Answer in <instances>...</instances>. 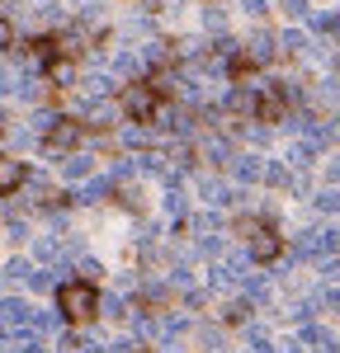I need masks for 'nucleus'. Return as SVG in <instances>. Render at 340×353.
<instances>
[{"label":"nucleus","mask_w":340,"mask_h":353,"mask_svg":"<svg viewBox=\"0 0 340 353\" xmlns=\"http://www.w3.org/2000/svg\"><path fill=\"white\" fill-rule=\"evenodd\" d=\"M203 203H208V208H223V203H232V193H227V184H218V179H208V184H203Z\"/></svg>","instance_id":"nucleus-12"},{"label":"nucleus","mask_w":340,"mask_h":353,"mask_svg":"<svg viewBox=\"0 0 340 353\" xmlns=\"http://www.w3.org/2000/svg\"><path fill=\"white\" fill-rule=\"evenodd\" d=\"M113 71H118V76H142V61L133 52H123L118 61H113Z\"/></svg>","instance_id":"nucleus-23"},{"label":"nucleus","mask_w":340,"mask_h":353,"mask_svg":"<svg viewBox=\"0 0 340 353\" xmlns=\"http://www.w3.org/2000/svg\"><path fill=\"white\" fill-rule=\"evenodd\" d=\"M76 141H81V128H76V123H66V118H62V123H57L53 132H48V141H43V146H48V151H71V146H76Z\"/></svg>","instance_id":"nucleus-5"},{"label":"nucleus","mask_w":340,"mask_h":353,"mask_svg":"<svg viewBox=\"0 0 340 353\" xmlns=\"http://www.w3.org/2000/svg\"><path fill=\"white\" fill-rule=\"evenodd\" d=\"M312 203H317V212H336L340 217V189H321Z\"/></svg>","instance_id":"nucleus-16"},{"label":"nucleus","mask_w":340,"mask_h":353,"mask_svg":"<svg viewBox=\"0 0 340 353\" xmlns=\"http://www.w3.org/2000/svg\"><path fill=\"white\" fill-rule=\"evenodd\" d=\"M15 5H19V0H5V10H15Z\"/></svg>","instance_id":"nucleus-46"},{"label":"nucleus","mask_w":340,"mask_h":353,"mask_svg":"<svg viewBox=\"0 0 340 353\" xmlns=\"http://www.w3.org/2000/svg\"><path fill=\"white\" fill-rule=\"evenodd\" d=\"M33 353H48V349H33Z\"/></svg>","instance_id":"nucleus-47"},{"label":"nucleus","mask_w":340,"mask_h":353,"mask_svg":"<svg viewBox=\"0 0 340 353\" xmlns=\"http://www.w3.org/2000/svg\"><path fill=\"white\" fill-rule=\"evenodd\" d=\"M24 273H38V269H28V264H19V259H15V264L5 269V278H24Z\"/></svg>","instance_id":"nucleus-39"},{"label":"nucleus","mask_w":340,"mask_h":353,"mask_svg":"<svg viewBox=\"0 0 340 353\" xmlns=\"http://www.w3.org/2000/svg\"><path fill=\"white\" fill-rule=\"evenodd\" d=\"M203 24H208V28H223V10H218V5H208V10H203Z\"/></svg>","instance_id":"nucleus-32"},{"label":"nucleus","mask_w":340,"mask_h":353,"mask_svg":"<svg viewBox=\"0 0 340 353\" xmlns=\"http://www.w3.org/2000/svg\"><path fill=\"white\" fill-rule=\"evenodd\" d=\"M246 264H251V250H232L227 259H218V264L208 269V283H213V288H227V283H236V278L246 273Z\"/></svg>","instance_id":"nucleus-4"},{"label":"nucleus","mask_w":340,"mask_h":353,"mask_svg":"<svg viewBox=\"0 0 340 353\" xmlns=\"http://www.w3.org/2000/svg\"><path fill=\"white\" fill-rule=\"evenodd\" d=\"M317 269H321V278H331V283H336V278H340V259H336V254H331V259H321Z\"/></svg>","instance_id":"nucleus-31"},{"label":"nucleus","mask_w":340,"mask_h":353,"mask_svg":"<svg viewBox=\"0 0 340 353\" xmlns=\"http://www.w3.org/2000/svg\"><path fill=\"white\" fill-rule=\"evenodd\" d=\"M71 76H76V71H71V61H62V57L48 66V81H57V85H71Z\"/></svg>","instance_id":"nucleus-21"},{"label":"nucleus","mask_w":340,"mask_h":353,"mask_svg":"<svg viewBox=\"0 0 340 353\" xmlns=\"http://www.w3.org/2000/svg\"><path fill=\"white\" fill-rule=\"evenodd\" d=\"M321 306H336L340 311V288H326V292H321Z\"/></svg>","instance_id":"nucleus-40"},{"label":"nucleus","mask_w":340,"mask_h":353,"mask_svg":"<svg viewBox=\"0 0 340 353\" xmlns=\"http://www.w3.org/2000/svg\"><path fill=\"white\" fill-rule=\"evenodd\" d=\"M166 212H170L175 221H185V212H189V203H185V193H180V189H170V198H166Z\"/></svg>","instance_id":"nucleus-22"},{"label":"nucleus","mask_w":340,"mask_h":353,"mask_svg":"<svg viewBox=\"0 0 340 353\" xmlns=\"http://www.w3.org/2000/svg\"><path fill=\"white\" fill-rule=\"evenodd\" d=\"M283 316H293V321H298V325H308V321H312V306H308V301H298V306H288V311H283Z\"/></svg>","instance_id":"nucleus-27"},{"label":"nucleus","mask_w":340,"mask_h":353,"mask_svg":"<svg viewBox=\"0 0 340 353\" xmlns=\"http://www.w3.org/2000/svg\"><path fill=\"white\" fill-rule=\"evenodd\" d=\"M232 174H236L241 184H255V179H265V174H270V161H265V156H236Z\"/></svg>","instance_id":"nucleus-6"},{"label":"nucleus","mask_w":340,"mask_h":353,"mask_svg":"<svg viewBox=\"0 0 340 353\" xmlns=\"http://www.w3.org/2000/svg\"><path fill=\"white\" fill-rule=\"evenodd\" d=\"M109 179H90V184H85L81 193H76V203H100V198H109Z\"/></svg>","instance_id":"nucleus-10"},{"label":"nucleus","mask_w":340,"mask_h":353,"mask_svg":"<svg viewBox=\"0 0 340 353\" xmlns=\"http://www.w3.org/2000/svg\"><path fill=\"white\" fill-rule=\"evenodd\" d=\"M57 123H62V113H53V109H43V113H33V128H38V132H53Z\"/></svg>","instance_id":"nucleus-24"},{"label":"nucleus","mask_w":340,"mask_h":353,"mask_svg":"<svg viewBox=\"0 0 340 353\" xmlns=\"http://www.w3.org/2000/svg\"><path fill=\"white\" fill-rule=\"evenodd\" d=\"M317 250H321V259H331L340 250V226H326V231H317Z\"/></svg>","instance_id":"nucleus-11"},{"label":"nucleus","mask_w":340,"mask_h":353,"mask_svg":"<svg viewBox=\"0 0 340 353\" xmlns=\"http://www.w3.org/2000/svg\"><path fill=\"white\" fill-rule=\"evenodd\" d=\"M57 311H62L71 325L90 321V316L100 311V292H95V283H85V278H76V283H62V288H57Z\"/></svg>","instance_id":"nucleus-1"},{"label":"nucleus","mask_w":340,"mask_h":353,"mask_svg":"<svg viewBox=\"0 0 340 353\" xmlns=\"http://www.w3.org/2000/svg\"><path fill=\"white\" fill-rule=\"evenodd\" d=\"M283 10H288L293 19H303V14H308V0H283Z\"/></svg>","instance_id":"nucleus-33"},{"label":"nucleus","mask_w":340,"mask_h":353,"mask_svg":"<svg viewBox=\"0 0 340 353\" xmlns=\"http://www.w3.org/2000/svg\"><path fill=\"white\" fill-rule=\"evenodd\" d=\"M81 273H85V283H95V278H100V273H104V269H100L95 259H81Z\"/></svg>","instance_id":"nucleus-35"},{"label":"nucleus","mask_w":340,"mask_h":353,"mask_svg":"<svg viewBox=\"0 0 340 353\" xmlns=\"http://www.w3.org/2000/svg\"><path fill=\"white\" fill-rule=\"evenodd\" d=\"M90 170H95L90 156H66V165H62V174H66V179H85Z\"/></svg>","instance_id":"nucleus-14"},{"label":"nucleus","mask_w":340,"mask_h":353,"mask_svg":"<svg viewBox=\"0 0 340 353\" xmlns=\"http://www.w3.org/2000/svg\"><path fill=\"white\" fill-rule=\"evenodd\" d=\"M246 297H251V301H265V297H270V288H265V278H255V273L246 278Z\"/></svg>","instance_id":"nucleus-26"},{"label":"nucleus","mask_w":340,"mask_h":353,"mask_svg":"<svg viewBox=\"0 0 340 353\" xmlns=\"http://www.w3.org/2000/svg\"><path fill=\"white\" fill-rule=\"evenodd\" d=\"M0 43H5V48H15V24H10V19H0Z\"/></svg>","instance_id":"nucleus-36"},{"label":"nucleus","mask_w":340,"mask_h":353,"mask_svg":"<svg viewBox=\"0 0 340 353\" xmlns=\"http://www.w3.org/2000/svg\"><path fill=\"white\" fill-rule=\"evenodd\" d=\"M19 90H24V99H43V81H24Z\"/></svg>","instance_id":"nucleus-34"},{"label":"nucleus","mask_w":340,"mask_h":353,"mask_svg":"<svg viewBox=\"0 0 340 353\" xmlns=\"http://www.w3.org/2000/svg\"><path fill=\"white\" fill-rule=\"evenodd\" d=\"M246 61H251V66H265V61H274V38H270V33H255L251 43H246Z\"/></svg>","instance_id":"nucleus-7"},{"label":"nucleus","mask_w":340,"mask_h":353,"mask_svg":"<svg viewBox=\"0 0 340 353\" xmlns=\"http://www.w3.org/2000/svg\"><path fill=\"white\" fill-rule=\"evenodd\" d=\"M24 179H28V170L19 161H5V165H0V184H5V193H10V198L19 193V184H24Z\"/></svg>","instance_id":"nucleus-8"},{"label":"nucleus","mask_w":340,"mask_h":353,"mask_svg":"<svg viewBox=\"0 0 340 353\" xmlns=\"http://www.w3.org/2000/svg\"><path fill=\"white\" fill-rule=\"evenodd\" d=\"M227 321H246V301H232L227 306Z\"/></svg>","instance_id":"nucleus-37"},{"label":"nucleus","mask_w":340,"mask_h":353,"mask_svg":"<svg viewBox=\"0 0 340 353\" xmlns=\"http://www.w3.org/2000/svg\"><path fill=\"white\" fill-rule=\"evenodd\" d=\"M85 94H90V99H95V94H113V76H104V71L90 76V81H85Z\"/></svg>","instance_id":"nucleus-19"},{"label":"nucleus","mask_w":340,"mask_h":353,"mask_svg":"<svg viewBox=\"0 0 340 353\" xmlns=\"http://www.w3.org/2000/svg\"><path fill=\"white\" fill-rule=\"evenodd\" d=\"M279 48L283 52H308V33H303V28H283Z\"/></svg>","instance_id":"nucleus-13"},{"label":"nucleus","mask_w":340,"mask_h":353,"mask_svg":"<svg viewBox=\"0 0 340 353\" xmlns=\"http://www.w3.org/2000/svg\"><path fill=\"white\" fill-rule=\"evenodd\" d=\"M33 254H38V259H57V241H48V236H43V241L33 245Z\"/></svg>","instance_id":"nucleus-30"},{"label":"nucleus","mask_w":340,"mask_h":353,"mask_svg":"<svg viewBox=\"0 0 340 353\" xmlns=\"http://www.w3.org/2000/svg\"><path fill=\"white\" fill-rule=\"evenodd\" d=\"M241 231H246V241H251L246 250H251L255 264H274V259L283 254V241L265 226V221H241Z\"/></svg>","instance_id":"nucleus-2"},{"label":"nucleus","mask_w":340,"mask_h":353,"mask_svg":"<svg viewBox=\"0 0 340 353\" xmlns=\"http://www.w3.org/2000/svg\"><path fill=\"white\" fill-rule=\"evenodd\" d=\"M203 156L208 161H227V141H203Z\"/></svg>","instance_id":"nucleus-28"},{"label":"nucleus","mask_w":340,"mask_h":353,"mask_svg":"<svg viewBox=\"0 0 340 353\" xmlns=\"http://www.w3.org/2000/svg\"><path fill=\"white\" fill-rule=\"evenodd\" d=\"M138 170H142V174H161V179H166V165H161V156H156V151H142V156H138Z\"/></svg>","instance_id":"nucleus-17"},{"label":"nucleus","mask_w":340,"mask_h":353,"mask_svg":"<svg viewBox=\"0 0 340 353\" xmlns=\"http://www.w3.org/2000/svg\"><path fill=\"white\" fill-rule=\"evenodd\" d=\"M241 10L246 14H265V0H241Z\"/></svg>","instance_id":"nucleus-42"},{"label":"nucleus","mask_w":340,"mask_h":353,"mask_svg":"<svg viewBox=\"0 0 340 353\" xmlns=\"http://www.w3.org/2000/svg\"><path fill=\"white\" fill-rule=\"evenodd\" d=\"M85 113H90V123H95V128H104V123L113 118V109H109V104H85Z\"/></svg>","instance_id":"nucleus-25"},{"label":"nucleus","mask_w":340,"mask_h":353,"mask_svg":"<svg viewBox=\"0 0 340 353\" xmlns=\"http://www.w3.org/2000/svg\"><path fill=\"white\" fill-rule=\"evenodd\" d=\"M326 174H331V184H340V156H336L331 165H326Z\"/></svg>","instance_id":"nucleus-44"},{"label":"nucleus","mask_w":340,"mask_h":353,"mask_svg":"<svg viewBox=\"0 0 340 353\" xmlns=\"http://www.w3.org/2000/svg\"><path fill=\"white\" fill-rule=\"evenodd\" d=\"M104 311L109 316H123V297H104Z\"/></svg>","instance_id":"nucleus-41"},{"label":"nucleus","mask_w":340,"mask_h":353,"mask_svg":"<svg viewBox=\"0 0 340 353\" xmlns=\"http://www.w3.org/2000/svg\"><path fill=\"white\" fill-rule=\"evenodd\" d=\"M312 28H321V33H340V14H336V10H321V14H312Z\"/></svg>","instance_id":"nucleus-20"},{"label":"nucleus","mask_w":340,"mask_h":353,"mask_svg":"<svg viewBox=\"0 0 340 353\" xmlns=\"http://www.w3.org/2000/svg\"><path fill=\"white\" fill-rule=\"evenodd\" d=\"M288 118V94L279 85H260V99H255V123H283Z\"/></svg>","instance_id":"nucleus-3"},{"label":"nucleus","mask_w":340,"mask_h":353,"mask_svg":"<svg viewBox=\"0 0 340 353\" xmlns=\"http://www.w3.org/2000/svg\"><path fill=\"white\" fill-rule=\"evenodd\" d=\"M85 353H104V349H100V344H90V349H85Z\"/></svg>","instance_id":"nucleus-45"},{"label":"nucleus","mask_w":340,"mask_h":353,"mask_svg":"<svg viewBox=\"0 0 340 353\" xmlns=\"http://www.w3.org/2000/svg\"><path fill=\"white\" fill-rule=\"evenodd\" d=\"M123 141H128V146H142V141H147V132H142V128H128V132H123Z\"/></svg>","instance_id":"nucleus-38"},{"label":"nucleus","mask_w":340,"mask_h":353,"mask_svg":"<svg viewBox=\"0 0 340 353\" xmlns=\"http://www.w3.org/2000/svg\"><path fill=\"white\" fill-rule=\"evenodd\" d=\"M326 137H331V141H340V118H331V123H326Z\"/></svg>","instance_id":"nucleus-43"},{"label":"nucleus","mask_w":340,"mask_h":353,"mask_svg":"<svg viewBox=\"0 0 340 353\" xmlns=\"http://www.w3.org/2000/svg\"><path fill=\"white\" fill-rule=\"evenodd\" d=\"M81 344H76V334H57V344H53V353H76Z\"/></svg>","instance_id":"nucleus-29"},{"label":"nucleus","mask_w":340,"mask_h":353,"mask_svg":"<svg viewBox=\"0 0 340 353\" xmlns=\"http://www.w3.org/2000/svg\"><path fill=\"white\" fill-rule=\"evenodd\" d=\"M312 161H317V141H293V146H288V165H293V170H308Z\"/></svg>","instance_id":"nucleus-9"},{"label":"nucleus","mask_w":340,"mask_h":353,"mask_svg":"<svg viewBox=\"0 0 340 353\" xmlns=\"http://www.w3.org/2000/svg\"><path fill=\"white\" fill-rule=\"evenodd\" d=\"M340 99V76H331V81L317 85V104H336Z\"/></svg>","instance_id":"nucleus-18"},{"label":"nucleus","mask_w":340,"mask_h":353,"mask_svg":"<svg viewBox=\"0 0 340 353\" xmlns=\"http://www.w3.org/2000/svg\"><path fill=\"white\" fill-rule=\"evenodd\" d=\"M53 273H57V269H38V273H28V288H33V292H53V288H62Z\"/></svg>","instance_id":"nucleus-15"}]
</instances>
